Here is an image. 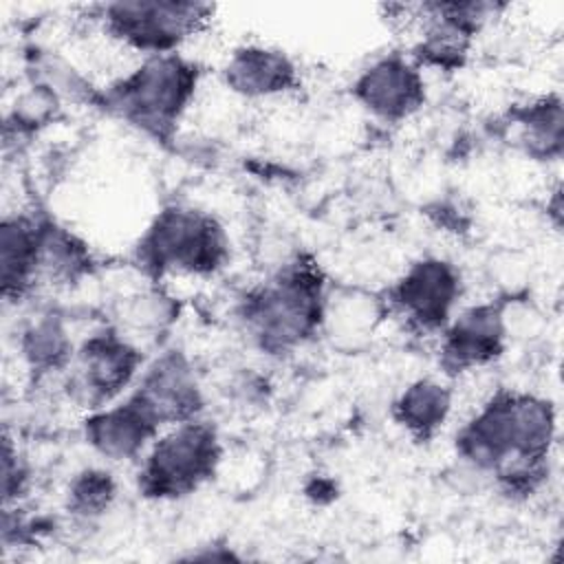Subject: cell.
I'll list each match as a JSON object with an SVG mask.
<instances>
[{"mask_svg":"<svg viewBox=\"0 0 564 564\" xmlns=\"http://www.w3.org/2000/svg\"><path fill=\"white\" fill-rule=\"evenodd\" d=\"M553 436L549 403L529 394H498L458 434V452L494 469L507 489H531Z\"/></svg>","mask_w":564,"mask_h":564,"instance_id":"cell-1","label":"cell"},{"mask_svg":"<svg viewBox=\"0 0 564 564\" xmlns=\"http://www.w3.org/2000/svg\"><path fill=\"white\" fill-rule=\"evenodd\" d=\"M322 317V282L306 264H293L247 300L245 319L271 352L286 350L313 333Z\"/></svg>","mask_w":564,"mask_h":564,"instance_id":"cell-2","label":"cell"},{"mask_svg":"<svg viewBox=\"0 0 564 564\" xmlns=\"http://www.w3.org/2000/svg\"><path fill=\"white\" fill-rule=\"evenodd\" d=\"M196 86V68L176 55H154L112 86L108 101L130 123L154 137L172 130Z\"/></svg>","mask_w":564,"mask_h":564,"instance_id":"cell-3","label":"cell"},{"mask_svg":"<svg viewBox=\"0 0 564 564\" xmlns=\"http://www.w3.org/2000/svg\"><path fill=\"white\" fill-rule=\"evenodd\" d=\"M216 432L198 421L176 423L145 458L139 487L152 498H178L205 482L218 463Z\"/></svg>","mask_w":564,"mask_h":564,"instance_id":"cell-4","label":"cell"},{"mask_svg":"<svg viewBox=\"0 0 564 564\" xmlns=\"http://www.w3.org/2000/svg\"><path fill=\"white\" fill-rule=\"evenodd\" d=\"M143 260L156 271L212 273L227 256L220 225L194 209H165L141 242Z\"/></svg>","mask_w":564,"mask_h":564,"instance_id":"cell-5","label":"cell"},{"mask_svg":"<svg viewBox=\"0 0 564 564\" xmlns=\"http://www.w3.org/2000/svg\"><path fill=\"white\" fill-rule=\"evenodd\" d=\"M209 7L176 0L115 2L106 9L108 29L123 42L165 55L207 18Z\"/></svg>","mask_w":564,"mask_h":564,"instance_id":"cell-6","label":"cell"},{"mask_svg":"<svg viewBox=\"0 0 564 564\" xmlns=\"http://www.w3.org/2000/svg\"><path fill=\"white\" fill-rule=\"evenodd\" d=\"M137 364L139 352L115 333L93 335L77 355L70 390L79 403L99 408L128 386Z\"/></svg>","mask_w":564,"mask_h":564,"instance_id":"cell-7","label":"cell"},{"mask_svg":"<svg viewBox=\"0 0 564 564\" xmlns=\"http://www.w3.org/2000/svg\"><path fill=\"white\" fill-rule=\"evenodd\" d=\"M458 295V275L443 260H421L399 280L394 302L421 328L445 324Z\"/></svg>","mask_w":564,"mask_h":564,"instance_id":"cell-8","label":"cell"},{"mask_svg":"<svg viewBox=\"0 0 564 564\" xmlns=\"http://www.w3.org/2000/svg\"><path fill=\"white\" fill-rule=\"evenodd\" d=\"M159 421L185 423L192 421L200 408V392L187 361L172 352L161 357L143 377L139 390L132 394Z\"/></svg>","mask_w":564,"mask_h":564,"instance_id":"cell-9","label":"cell"},{"mask_svg":"<svg viewBox=\"0 0 564 564\" xmlns=\"http://www.w3.org/2000/svg\"><path fill=\"white\" fill-rule=\"evenodd\" d=\"M357 99L381 119H403L423 104V79L401 57L375 62L355 82Z\"/></svg>","mask_w":564,"mask_h":564,"instance_id":"cell-10","label":"cell"},{"mask_svg":"<svg viewBox=\"0 0 564 564\" xmlns=\"http://www.w3.org/2000/svg\"><path fill=\"white\" fill-rule=\"evenodd\" d=\"M159 427V421L143 408V403L137 397H130L117 408L93 414L86 421V438L99 454L112 460H123L137 456Z\"/></svg>","mask_w":564,"mask_h":564,"instance_id":"cell-11","label":"cell"},{"mask_svg":"<svg viewBox=\"0 0 564 564\" xmlns=\"http://www.w3.org/2000/svg\"><path fill=\"white\" fill-rule=\"evenodd\" d=\"M502 315L494 304L465 311L443 339V366L452 372L491 361L502 350Z\"/></svg>","mask_w":564,"mask_h":564,"instance_id":"cell-12","label":"cell"},{"mask_svg":"<svg viewBox=\"0 0 564 564\" xmlns=\"http://www.w3.org/2000/svg\"><path fill=\"white\" fill-rule=\"evenodd\" d=\"M40 271V225L13 216L0 225V280L2 295L18 300Z\"/></svg>","mask_w":564,"mask_h":564,"instance_id":"cell-13","label":"cell"},{"mask_svg":"<svg viewBox=\"0 0 564 564\" xmlns=\"http://www.w3.org/2000/svg\"><path fill=\"white\" fill-rule=\"evenodd\" d=\"M293 82L295 68L280 51L247 46L236 51L227 64V84L247 97L275 95L293 86Z\"/></svg>","mask_w":564,"mask_h":564,"instance_id":"cell-14","label":"cell"},{"mask_svg":"<svg viewBox=\"0 0 564 564\" xmlns=\"http://www.w3.org/2000/svg\"><path fill=\"white\" fill-rule=\"evenodd\" d=\"M449 412V392L430 379L405 388L394 403V419L416 438H430Z\"/></svg>","mask_w":564,"mask_h":564,"instance_id":"cell-15","label":"cell"},{"mask_svg":"<svg viewBox=\"0 0 564 564\" xmlns=\"http://www.w3.org/2000/svg\"><path fill=\"white\" fill-rule=\"evenodd\" d=\"M22 352L33 368L51 370L68 359L70 341L64 326L48 315L26 328L22 337Z\"/></svg>","mask_w":564,"mask_h":564,"instance_id":"cell-16","label":"cell"},{"mask_svg":"<svg viewBox=\"0 0 564 564\" xmlns=\"http://www.w3.org/2000/svg\"><path fill=\"white\" fill-rule=\"evenodd\" d=\"M527 128V148L533 154L551 156L562 145V106L557 99H544L527 110L522 117Z\"/></svg>","mask_w":564,"mask_h":564,"instance_id":"cell-17","label":"cell"},{"mask_svg":"<svg viewBox=\"0 0 564 564\" xmlns=\"http://www.w3.org/2000/svg\"><path fill=\"white\" fill-rule=\"evenodd\" d=\"M112 496H115V482L110 474L99 469H86L73 480L68 505L75 513L97 516L110 505Z\"/></svg>","mask_w":564,"mask_h":564,"instance_id":"cell-18","label":"cell"}]
</instances>
